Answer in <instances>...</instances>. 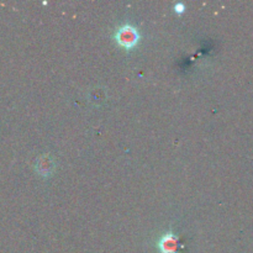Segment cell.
Segmentation results:
<instances>
[{"label": "cell", "instance_id": "obj_1", "mask_svg": "<svg viewBox=\"0 0 253 253\" xmlns=\"http://www.w3.org/2000/svg\"><path fill=\"white\" fill-rule=\"evenodd\" d=\"M140 32L133 25L124 24L116 30L115 40L119 43V46L124 47L125 49H131L137 46L140 42Z\"/></svg>", "mask_w": 253, "mask_h": 253}, {"label": "cell", "instance_id": "obj_2", "mask_svg": "<svg viewBox=\"0 0 253 253\" xmlns=\"http://www.w3.org/2000/svg\"><path fill=\"white\" fill-rule=\"evenodd\" d=\"M157 246L161 253H177L178 237L173 232H166L160 237Z\"/></svg>", "mask_w": 253, "mask_h": 253}, {"label": "cell", "instance_id": "obj_3", "mask_svg": "<svg viewBox=\"0 0 253 253\" xmlns=\"http://www.w3.org/2000/svg\"><path fill=\"white\" fill-rule=\"evenodd\" d=\"M184 10H185L184 2H177V4L174 5V11L177 12V14H182V12H184Z\"/></svg>", "mask_w": 253, "mask_h": 253}]
</instances>
